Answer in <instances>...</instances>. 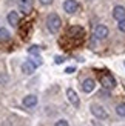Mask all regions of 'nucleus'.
Returning <instances> with one entry per match:
<instances>
[{"label":"nucleus","mask_w":125,"mask_h":126,"mask_svg":"<svg viewBox=\"0 0 125 126\" xmlns=\"http://www.w3.org/2000/svg\"><path fill=\"white\" fill-rule=\"evenodd\" d=\"M60 25H62V20H60V17L56 14V12H51V14L46 17V28H48L49 32L56 34L60 29Z\"/></svg>","instance_id":"1"},{"label":"nucleus","mask_w":125,"mask_h":126,"mask_svg":"<svg viewBox=\"0 0 125 126\" xmlns=\"http://www.w3.org/2000/svg\"><path fill=\"white\" fill-rule=\"evenodd\" d=\"M17 5H19V9H20L23 14H29V12L33 11L34 0H17Z\"/></svg>","instance_id":"2"},{"label":"nucleus","mask_w":125,"mask_h":126,"mask_svg":"<svg viewBox=\"0 0 125 126\" xmlns=\"http://www.w3.org/2000/svg\"><path fill=\"white\" fill-rule=\"evenodd\" d=\"M79 9V3L76 0H65L63 2V11L66 14H74Z\"/></svg>","instance_id":"3"},{"label":"nucleus","mask_w":125,"mask_h":126,"mask_svg":"<svg viewBox=\"0 0 125 126\" xmlns=\"http://www.w3.org/2000/svg\"><path fill=\"white\" fill-rule=\"evenodd\" d=\"M101 83L104 88H108V89H113V88L116 86V80L111 74H105L101 77Z\"/></svg>","instance_id":"4"},{"label":"nucleus","mask_w":125,"mask_h":126,"mask_svg":"<svg viewBox=\"0 0 125 126\" xmlns=\"http://www.w3.org/2000/svg\"><path fill=\"white\" fill-rule=\"evenodd\" d=\"M91 114L94 115V117H97V118H102V120L108 117L107 111H105L101 105H91Z\"/></svg>","instance_id":"5"},{"label":"nucleus","mask_w":125,"mask_h":126,"mask_svg":"<svg viewBox=\"0 0 125 126\" xmlns=\"http://www.w3.org/2000/svg\"><path fill=\"white\" fill-rule=\"evenodd\" d=\"M94 35H96V39H99V40L107 39V37H108V28L104 26V25H97V26L94 28Z\"/></svg>","instance_id":"6"},{"label":"nucleus","mask_w":125,"mask_h":126,"mask_svg":"<svg viewBox=\"0 0 125 126\" xmlns=\"http://www.w3.org/2000/svg\"><path fill=\"white\" fill-rule=\"evenodd\" d=\"M36 68H37V65L33 62V60H26V62H23L22 63V71L25 72V74H33L34 71H36Z\"/></svg>","instance_id":"7"},{"label":"nucleus","mask_w":125,"mask_h":126,"mask_svg":"<svg viewBox=\"0 0 125 126\" xmlns=\"http://www.w3.org/2000/svg\"><path fill=\"white\" fill-rule=\"evenodd\" d=\"M66 97H68V100H70V103L77 108V106H79V97H77L76 91L71 89V88H68V89H66Z\"/></svg>","instance_id":"8"},{"label":"nucleus","mask_w":125,"mask_h":126,"mask_svg":"<svg viewBox=\"0 0 125 126\" xmlns=\"http://www.w3.org/2000/svg\"><path fill=\"white\" fill-rule=\"evenodd\" d=\"M94 86H96V81L93 80V79H86L83 80V83H82V91L86 92V94H90L94 91Z\"/></svg>","instance_id":"9"},{"label":"nucleus","mask_w":125,"mask_h":126,"mask_svg":"<svg viewBox=\"0 0 125 126\" xmlns=\"http://www.w3.org/2000/svg\"><path fill=\"white\" fill-rule=\"evenodd\" d=\"M68 35L74 37V39H79V37L83 35V28L82 26H70V29H68Z\"/></svg>","instance_id":"10"},{"label":"nucleus","mask_w":125,"mask_h":126,"mask_svg":"<svg viewBox=\"0 0 125 126\" xmlns=\"http://www.w3.org/2000/svg\"><path fill=\"white\" fill-rule=\"evenodd\" d=\"M113 17L116 18L117 22L122 20V18H125V8H124V6H114V9H113Z\"/></svg>","instance_id":"11"},{"label":"nucleus","mask_w":125,"mask_h":126,"mask_svg":"<svg viewBox=\"0 0 125 126\" xmlns=\"http://www.w3.org/2000/svg\"><path fill=\"white\" fill-rule=\"evenodd\" d=\"M37 105V97L36 95H26L23 98V106H26V108H34Z\"/></svg>","instance_id":"12"},{"label":"nucleus","mask_w":125,"mask_h":126,"mask_svg":"<svg viewBox=\"0 0 125 126\" xmlns=\"http://www.w3.org/2000/svg\"><path fill=\"white\" fill-rule=\"evenodd\" d=\"M8 23L11 25V26H14V28L19 25V14H17L16 11H11L9 14H8Z\"/></svg>","instance_id":"13"},{"label":"nucleus","mask_w":125,"mask_h":126,"mask_svg":"<svg viewBox=\"0 0 125 126\" xmlns=\"http://www.w3.org/2000/svg\"><path fill=\"white\" fill-rule=\"evenodd\" d=\"M9 39H11L9 31L6 29V28H0V42L5 43V42H9Z\"/></svg>","instance_id":"14"},{"label":"nucleus","mask_w":125,"mask_h":126,"mask_svg":"<svg viewBox=\"0 0 125 126\" xmlns=\"http://www.w3.org/2000/svg\"><path fill=\"white\" fill-rule=\"evenodd\" d=\"M116 112L119 117H125V103H121L116 106Z\"/></svg>","instance_id":"15"},{"label":"nucleus","mask_w":125,"mask_h":126,"mask_svg":"<svg viewBox=\"0 0 125 126\" xmlns=\"http://www.w3.org/2000/svg\"><path fill=\"white\" fill-rule=\"evenodd\" d=\"M28 52H29V54H33V55H39L40 49H39V46H31V48L28 49Z\"/></svg>","instance_id":"16"},{"label":"nucleus","mask_w":125,"mask_h":126,"mask_svg":"<svg viewBox=\"0 0 125 126\" xmlns=\"http://www.w3.org/2000/svg\"><path fill=\"white\" fill-rule=\"evenodd\" d=\"M117 28H119V31H122V32H125V18H122V20H119V23H117Z\"/></svg>","instance_id":"17"},{"label":"nucleus","mask_w":125,"mask_h":126,"mask_svg":"<svg viewBox=\"0 0 125 126\" xmlns=\"http://www.w3.org/2000/svg\"><path fill=\"white\" fill-rule=\"evenodd\" d=\"M56 126H70V125H68L66 120H59L57 123H56Z\"/></svg>","instance_id":"18"},{"label":"nucleus","mask_w":125,"mask_h":126,"mask_svg":"<svg viewBox=\"0 0 125 126\" xmlns=\"http://www.w3.org/2000/svg\"><path fill=\"white\" fill-rule=\"evenodd\" d=\"M39 2H40L42 5H45V6H48V5H51V3H53V0H39Z\"/></svg>","instance_id":"19"},{"label":"nucleus","mask_w":125,"mask_h":126,"mask_svg":"<svg viewBox=\"0 0 125 126\" xmlns=\"http://www.w3.org/2000/svg\"><path fill=\"white\" fill-rule=\"evenodd\" d=\"M74 71H76V68H73V66H71V68H66V71H65V72H66V74H71V72H74Z\"/></svg>","instance_id":"20"},{"label":"nucleus","mask_w":125,"mask_h":126,"mask_svg":"<svg viewBox=\"0 0 125 126\" xmlns=\"http://www.w3.org/2000/svg\"><path fill=\"white\" fill-rule=\"evenodd\" d=\"M56 63H57V65L63 63V57H56Z\"/></svg>","instance_id":"21"},{"label":"nucleus","mask_w":125,"mask_h":126,"mask_svg":"<svg viewBox=\"0 0 125 126\" xmlns=\"http://www.w3.org/2000/svg\"><path fill=\"white\" fill-rule=\"evenodd\" d=\"M124 65H125V63H124Z\"/></svg>","instance_id":"22"}]
</instances>
